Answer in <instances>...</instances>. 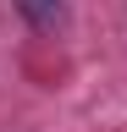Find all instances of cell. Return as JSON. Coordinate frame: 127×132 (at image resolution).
Here are the masks:
<instances>
[{
	"label": "cell",
	"mask_w": 127,
	"mask_h": 132,
	"mask_svg": "<svg viewBox=\"0 0 127 132\" xmlns=\"http://www.w3.org/2000/svg\"><path fill=\"white\" fill-rule=\"evenodd\" d=\"M17 6H22V16L33 28H55L61 22V0H17Z\"/></svg>",
	"instance_id": "1"
}]
</instances>
